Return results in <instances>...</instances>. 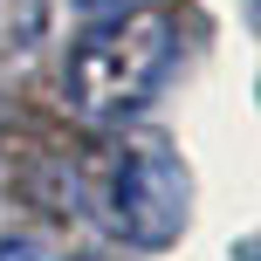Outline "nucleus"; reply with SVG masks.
<instances>
[{"label": "nucleus", "mask_w": 261, "mask_h": 261, "mask_svg": "<svg viewBox=\"0 0 261 261\" xmlns=\"http://www.w3.org/2000/svg\"><path fill=\"white\" fill-rule=\"evenodd\" d=\"M144 0H76V14H90V21H110V14H138Z\"/></svg>", "instance_id": "7ed1b4c3"}, {"label": "nucleus", "mask_w": 261, "mask_h": 261, "mask_svg": "<svg viewBox=\"0 0 261 261\" xmlns=\"http://www.w3.org/2000/svg\"><path fill=\"white\" fill-rule=\"evenodd\" d=\"M172 55H179V28L165 14H110L96 21L90 35L69 48V69H62V90H69V110L110 124L124 110H138L144 96L165 83Z\"/></svg>", "instance_id": "f257e3e1"}, {"label": "nucleus", "mask_w": 261, "mask_h": 261, "mask_svg": "<svg viewBox=\"0 0 261 261\" xmlns=\"http://www.w3.org/2000/svg\"><path fill=\"white\" fill-rule=\"evenodd\" d=\"M186 199H193V179H186L179 151L158 138H138L110 172V227L130 241V248H165L186 227Z\"/></svg>", "instance_id": "f03ea898"}]
</instances>
